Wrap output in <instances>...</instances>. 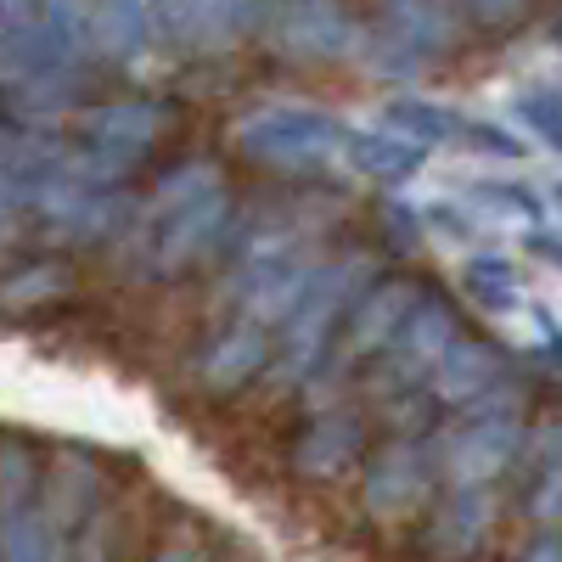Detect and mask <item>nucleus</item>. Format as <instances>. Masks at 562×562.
<instances>
[{"label": "nucleus", "mask_w": 562, "mask_h": 562, "mask_svg": "<svg viewBox=\"0 0 562 562\" xmlns=\"http://www.w3.org/2000/svg\"><path fill=\"white\" fill-rule=\"evenodd\" d=\"M231 220L225 175L203 158L175 164L153 180L147 209H140V254L153 276H180L192 259H203Z\"/></svg>", "instance_id": "1"}, {"label": "nucleus", "mask_w": 562, "mask_h": 562, "mask_svg": "<svg viewBox=\"0 0 562 562\" xmlns=\"http://www.w3.org/2000/svg\"><path fill=\"white\" fill-rule=\"evenodd\" d=\"M366 281H371V259H360V254L315 265L310 288L299 293V304L288 310V321H281L276 338H270V366H276L281 383H310L315 378V366L333 355L355 299L366 293Z\"/></svg>", "instance_id": "2"}, {"label": "nucleus", "mask_w": 562, "mask_h": 562, "mask_svg": "<svg viewBox=\"0 0 562 562\" xmlns=\"http://www.w3.org/2000/svg\"><path fill=\"white\" fill-rule=\"evenodd\" d=\"M231 140H237V153L248 164L299 175V169H321L326 158H338L349 140V124L326 108H259L231 130Z\"/></svg>", "instance_id": "3"}, {"label": "nucleus", "mask_w": 562, "mask_h": 562, "mask_svg": "<svg viewBox=\"0 0 562 562\" xmlns=\"http://www.w3.org/2000/svg\"><path fill=\"white\" fill-rule=\"evenodd\" d=\"M461 338V315L445 293H416L405 310L400 333L378 355V394H405L416 383H428V371L445 360V349Z\"/></svg>", "instance_id": "4"}, {"label": "nucleus", "mask_w": 562, "mask_h": 562, "mask_svg": "<svg viewBox=\"0 0 562 562\" xmlns=\"http://www.w3.org/2000/svg\"><path fill=\"white\" fill-rule=\"evenodd\" d=\"M518 450H524L518 400L490 394L484 405H473V411L456 422V434L445 445V473L456 479V490H484Z\"/></svg>", "instance_id": "5"}, {"label": "nucleus", "mask_w": 562, "mask_h": 562, "mask_svg": "<svg viewBox=\"0 0 562 562\" xmlns=\"http://www.w3.org/2000/svg\"><path fill=\"white\" fill-rule=\"evenodd\" d=\"M164 124H169L164 102H147V97L108 102V108L90 113V124H85V153H79L74 164H85L90 175H102V180H119V175H130L140 158L158 147Z\"/></svg>", "instance_id": "6"}, {"label": "nucleus", "mask_w": 562, "mask_h": 562, "mask_svg": "<svg viewBox=\"0 0 562 562\" xmlns=\"http://www.w3.org/2000/svg\"><path fill=\"white\" fill-rule=\"evenodd\" d=\"M456 23L439 0H383V29L371 34V68L378 74H416L450 52Z\"/></svg>", "instance_id": "7"}, {"label": "nucleus", "mask_w": 562, "mask_h": 562, "mask_svg": "<svg viewBox=\"0 0 562 562\" xmlns=\"http://www.w3.org/2000/svg\"><path fill=\"white\" fill-rule=\"evenodd\" d=\"M259 12H265L270 45L299 63H326L360 45V29L344 12V0H259Z\"/></svg>", "instance_id": "8"}, {"label": "nucleus", "mask_w": 562, "mask_h": 562, "mask_svg": "<svg viewBox=\"0 0 562 562\" xmlns=\"http://www.w3.org/2000/svg\"><path fill=\"white\" fill-rule=\"evenodd\" d=\"M416 293H422V288H411V281H378V288H366V293L355 299L349 321H344L338 349L315 366V378H310V383L333 378V371H338V366H349V360H378V355L389 349V338L400 333L405 310L416 304Z\"/></svg>", "instance_id": "9"}, {"label": "nucleus", "mask_w": 562, "mask_h": 562, "mask_svg": "<svg viewBox=\"0 0 562 562\" xmlns=\"http://www.w3.org/2000/svg\"><path fill=\"white\" fill-rule=\"evenodd\" d=\"M434 467H439V456H434L428 439L383 445L378 456H371V467H366V506L378 512V518H405V512L422 506V495H428Z\"/></svg>", "instance_id": "10"}, {"label": "nucleus", "mask_w": 562, "mask_h": 562, "mask_svg": "<svg viewBox=\"0 0 562 562\" xmlns=\"http://www.w3.org/2000/svg\"><path fill=\"white\" fill-rule=\"evenodd\" d=\"M501 383H506V355L484 338H456L445 349V360L428 371V394L450 411L484 405L490 394H501Z\"/></svg>", "instance_id": "11"}, {"label": "nucleus", "mask_w": 562, "mask_h": 562, "mask_svg": "<svg viewBox=\"0 0 562 562\" xmlns=\"http://www.w3.org/2000/svg\"><path fill=\"white\" fill-rule=\"evenodd\" d=\"M270 366V333L254 321H231L198 355V389L203 394H243Z\"/></svg>", "instance_id": "12"}, {"label": "nucleus", "mask_w": 562, "mask_h": 562, "mask_svg": "<svg viewBox=\"0 0 562 562\" xmlns=\"http://www.w3.org/2000/svg\"><path fill=\"white\" fill-rule=\"evenodd\" d=\"M85 34L102 57L113 63H135L158 45V12L153 0H90L85 7Z\"/></svg>", "instance_id": "13"}, {"label": "nucleus", "mask_w": 562, "mask_h": 562, "mask_svg": "<svg viewBox=\"0 0 562 562\" xmlns=\"http://www.w3.org/2000/svg\"><path fill=\"white\" fill-rule=\"evenodd\" d=\"M360 445H366V428H360V416H349V411H333V416H315L310 428L299 434V445H293V467L299 473H321V479H333V473H344V467L360 456Z\"/></svg>", "instance_id": "14"}, {"label": "nucleus", "mask_w": 562, "mask_h": 562, "mask_svg": "<svg viewBox=\"0 0 562 562\" xmlns=\"http://www.w3.org/2000/svg\"><path fill=\"white\" fill-rule=\"evenodd\" d=\"M344 153L366 180H378V186H405L422 164H428V147H416V140H405L394 130H349Z\"/></svg>", "instance_id": "15"}, {"label": "nucleus", "mask_w": 562, "mask_h": 562, "mask_svg": "<svg viewBox=\"0 0 562 562\" xmlns=\"http://www.w3.org/2000/svg\"><path fill=\"white\" fill-rule=\"evenodd\" d=\"M490 518H495V501L490 490H456L450 506L434 518L428 529V551H445V557H467L484 535H490Z\"/></svg>", "instance_id": "16"}, {"label": "nucleus", "mask_w": 562, "mask_h": 562, "mask_svg": "<svg viewBox=\"0 0 562 562\" xmlns=\"http://www.w3.org/2000/svg\"><path fill=\"white\" fill-rule=\"evenodd\" d=\"M74 293V265L68 259H29L12 276H0V304L7 310H40Z\"/></svg>", "instance_id": "17"}, {"label": "nucleus", "mask_w": 562, "mask_h": 562, "mask_svg": "<svg viewBox=\"0 0 562 562\" xmlns=\"http://www.w3.org/2000/svg\"><path fill=\"white\" fill-rule=\"evenodd\" d=\"M383 130H394V135H405V140H416V147H428V140H456L461 135V113H450V108H439V102H428V97H394L389 108H383Z\"/></svg>", "instance_id": "18"}, {"label": "nucleus", "mask_w": 562, "mask_h": 562, "mask_svg": "<svg viewBox=\"0 0 562 562\" xmlns=\"http://www.w3.org/2000/svg\"><path fill=\"white\" fill-rule=\"evenodd\" d=\"M467 209L484 214V220H506V225H540V214H546V203L529 186H501V180H479Z\"/></svg>", "instance_id": "19"}, {"label": "nucleus", "mask_w": 562, "mask_h": 562, "mask_svg": "<svg viewBox=\"0 0 562 562\" xmlns=\"http://www.w3.org/2000/svg\"><path fill=\"white\" fill-rule=\"evenodd\" d=\"M461 288L473 293L479 304H490V310H518V270H512L501 254H479V259H467Z\"/></svg>", "instance_id": "20"}, {"label": "nucleus", "mask_w": 562, "mask_h": 562, "mask_svg": "<svg viewBox=\"0 0 562 562\" xmlns=\"http://www.w3.org/2000/svg\"><path fill=\"white\" fill-rule=\"evenodd\" d=\"M518 119L562 153V90H524V97H518Z\"/></svg>", "instance_id": "21"}, {"label": "nucleus", "mask_w": 562, "mask_h": 562, "mask_svg": "<svg viewBox=\"0 0 562 562\" xmlns=\"http://www.w3.org/2000/svg\"><path fill=\"white\" fill-rule=\"evenodd\" d=\"M456 140H467V147H479V153H490V158H524V140L506 135L501 124H484V119H467Z\"/></svg>", "instance_id": "22"}, {"label": "nucleus", "mask_w": 562, "mask_h": 562, "mask_svg": "<svg viewBox=\"0 0 562 562\" xmlns=\"http://www.w3.org/2000/svg\"><path fill=\"white\" fill-rule=\"evenodd\" d=\"M383 231H389L394 248H416V243H422V220H416L405 203H383Z\"/></svg>", "instance_id": "23"}, {"label": "nucleus", "mask_w": 562, "mask_h": 562, "mask_svg": "<svg viewBox=\"0 0 562 562\" xmlns=\"http://www.w3.org/2000/svg\"><path fill=\"white\" fill-rule=\"evenodd\" d=\"M524 445H529V461L540 467V473L562 467V416H557V422H546V428H540L535 439H524Z\"/></svg>", "instance_id": "24"}, {"label": "nucleus", "mask_w": 562, "mask_h": 562, "mask_svg": "<svg viewBox=\"0 0 562 562\" xmlns=\"http://www.w3.org/2000/svg\"><path fill=\"white\" fill-rule=\"evenodd\" d=\"M456 7L467 18H479V23H518L529 0H456Z\"/></svg>", "instance_id": "25"}, {"label": "nucleus", "mask_w": 562, "mask_h": 562, "mask_svg": "<svg viewBox=\"0 0 562 562\" xmlns=\"http://www.w3.org/2000/svg\"><path fill=\"white\" fill-rule=\"evenodd\" d=\"M535 512L540 518H562V467L540 473V490H535Z\"/></svg>", "instance_id": "26"}, {"label": "nucleus", "mask_w": 562, "mask_h": 562, "mask_svg": "<svg viewBox=\"0 0 562 562\" xmlns=\"http://www.w3.org/2000/svg\"><path fill=\"white\" fill-rule=\"evenodd\" d=\"M29 18H34V0H0V29L29 23Z\"/></svg>", "instance_id": "27"}, {"label": "nucleus", "mask_w": 562, "mask_h": 562, "mask_svg": "<svg viewBox=\"0 0 562 562\" xmlns=\"http://www.w3.org/2000/svg\"><path fill=\"white\" fill-rule=\"evenodd\" d=\"M524 562H562V546H557V540H546V546H535Z\"/></svg>", "instance_id": "28"}, {"label": "nucleus", "mask_w": 562, "mask_h": 562, "mask_svg": "<svg viewBox=\"0 0 562 562\" xmlns=\"http://www.w3.org/2000/svg\"><path fill=\"white\" fill-rule=\"evenodd\" d=\"M158 562H192V557H186V551H164Z\"/></svg>", "instance_id": "29"}, {"label": "nucleus", "mask_w": 562, "mask_h": 562, "mask_svg": "<svg viewBox=\"0 0 562 562\" xmlns=\"http://www.w3.org/2000/svg\"><path fill=\"white\" fill-rule=\"evenodd\" d=\"M551 40H557V45H562V12H557V18H551Z\"/></svg>", "instance_id": "30"}, {"label": "nucleus", "mask_w": 562, "mask_h": 562, "mask_svg": "<svg viewBox=\"0 0 562 562\" xmlns=\"http://www.w3.org/2000/svg\"><path fill=\"white\" fill-rule=\"evenodd\" d=\"M557 203H562V186H557Z\"/></svg>", "instance_id": "31"}]
</instances>
